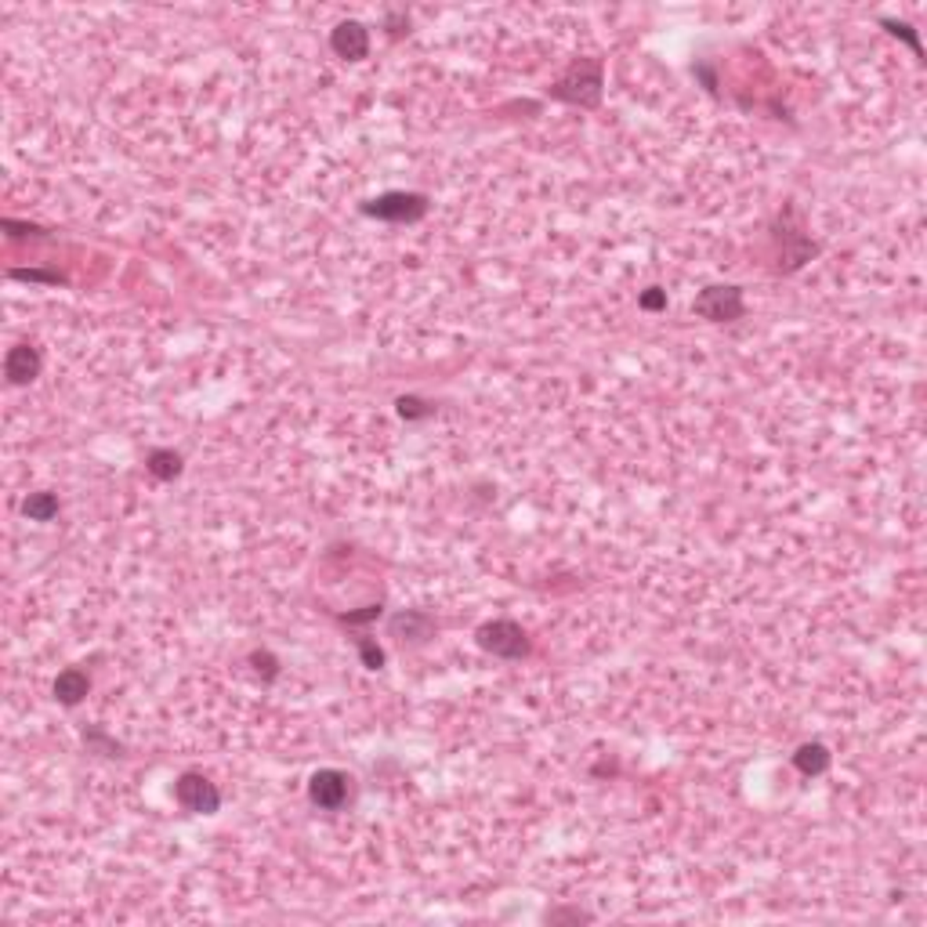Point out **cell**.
Instances as JSON below:
<instances>
[{"label": "cell", "mask_w": 927, "mask_h": 927, "mask_svg": "<svg viewBox=\"0 0 927 927\" xmlns=\"http://www.w3.org/2000/svg\"><path fill=\"white\" fill-rule=\"evenodd\" d=\"M602 84H606V66L602 58H576L551 88V99L580 109H595L602 102Z\"/></svg>", "instance_id": "1"}, {"label": "cell", "mask_w": 927, "mask_h": 927, "mask_svg": "<svg viewBox=\"0 0 927 927\" xmlns=\"http://www.w3.org/2000/svg\"><path fill=\"white\" fill-rule=\"evenodd\" d=\"M475 641L482 652L497 656V659H525L529 656V634L521 630V623L515 619H490L475 630Z\"/></svg>", "instance_id": "2"}, {"label": "cell", "mask_w": 927, "mask_h": 927, "mask_svg": "<svg viewBox=\"0 0 927 927\" xmlns=\"http://www.w3.org/2000/svg\"><path fill=\"white\" fill-rule=\"evenodd\" d=\"M366 217H377V221H392V225H403V221H420L427 214V196L424 193H381L374 200L359 206Z\"/></svg>", "instance_id": "3"}, {"label": "cell", "mask_w": 927, "mask_h": 927, "mask_svg": "<svg viewBox=\"0 0 927 927\" xmlns=\"http://www.w3.org/2000/svg\"><path fill=\"white\" fill-rule=\"evenodd\" d=\"M692 311L711 319V322H735V319H743L746 301H743V290L735 283H714V287H703L696 294Z\"/></svg>", "instance_id": "4"}, {"label": "cell", "mask_w": 927, "mask_h": 927, "mask_svg": "<svg viewBox=\"0 0 927 927\" xmlns=\"http://www.w3.org/2000/svg\"><path fill=\"white\" fill-rule=\"evenodd\" d=\"M174 801L193 812V816H217L221 808V790L217 783H210L204 772H182L174 779Z\"/></svg>", "instance_id": "5"}, {"label": "cell", "mask_w": 927, "mask_h": 927, "mask_svg": "<svg viewBox=\"0 0 927 927\" xmlns=\"http://www.w3.org/2000/svg\"><path fill=\"white\" fill-rule=\"evenodd\" d=\"M348 794H352V775L341 772V768H319L309 779V801L322 812L344 808Z\"/></svg>", "instance_id": "6"}, {"label": "cell", "mask_w": 927, "mask_h": 927, "mask_svg": "<svg viewBox=\"0 0 927 927\" xmlns=\"http://www.w3.org/2000/svg\"><path fill=\"white\" fill-rule=\"evenodd\" d=\"M330 47H333V55L344 58V62H363V58L370 55V29H366L363 22H355V18L337 22L333 33H330Z\"/></svg>", "instance_id": "7"}, {"label": "cell", "mask_w": 927, "mask_h": 927, "mask_svg": "<svg viewBox=\"0 0 927 927\" xmlns=\"http://www.w3.org/2000/svg\"><path fill=\"white\" fill-rule=\"evenodd\" d=\"M40 370H44L40 348H33V344H15V348H7V359H4V377H7V384H15V388L33 384V381L40 377Z\"/></svg>", "instance_id": "8"}, {"label": "cell", "mask_w": 927, "mask_h": 927, "mask_svg": "<svg viewBox=\"0 0 927 927\" xmlns=\"http://www.w3.org/2000/svg\"><path fill=\"white\" fill-rule=\"evenodd\" d=\"M388 630L399 641L420 645V641H427L435 634V619L427 616V613H416V609H403V613H395V616L388 619Z\"/></svg>", "instance_id": "9"}, {"label": "cell", "mask_w": 927, "mask_h": 927, "mask_svg": "<svg viewBox=\"0 0 927 927\" xmlns=\"http://www.w3.org/2000/svg\"><path fill=\"white\" fill-rule=\"evenodd\" d=\"M55 700L62 703V707H77V703H84V696L91 692V678H88V670L84 667H66L58 678H55Z\"/></svg>", "instance_id": "10"}, {"label": "cell", "mask_w": 927, "mask_h": 927, "mask_svg": "<svg viewBox=\"0 0 927 927\" xmlns=\"http://www.w3.org/2000/svg\"><path fill=\"white\" fill-rule=\"evenodd\" d=\"M145 471H149L153 479H160V482H174V479L185 471V460H182V453L160 446V449H149V453H145Z\"/></svg>", "instance_id": "11"}, {"label": "cell", "mask_w": 927, "mask_h": 927, "mask_svg": "<svg viewBox=\"0 0 927 927\" xmlns=\"http://www.w3.org/2000/svg\"><path fill=\"white\" fill-rule=\"evenodd\" d=\"M829 764H833V753L826 750L823 743H801L797 753H794V768L801 775H823Z\"/></svg>", "instance_id": "12"}, {"label": "cell", "mask_w": 927, "mask_h": 927, "mask_svg": "<svg viewBox=\"0 0 927 927\" xmlns=\"http://www.w3.org/2000/svg\"><path fill=\"white\" fill-rule=\"evenodd\" d=\"M58 497L55 493H47V490H40V493H29L26 500H22V511L29 521H51V518H58Z\"/></svg>", "instance_id": "13"}, {"label": "cell", "mask_w": 927, "mask_h": 927, "mask_svg": "<svg viewBox=\"0 0 927 927\" xmlns=\"http://www.w3.org/2000/svg\"><path fill=\"white\" fill-rule=\"evenodd\" d=\"M395 410L403 420H420V416H431L435 413V403H427V399H420V395H403V399H395Z\"/></svg>", "instance_id": "14"}, {"label": "cell", "mask_w": 927, "mask_h": 927, "mask_svg": "<svg viewBox=\"0 0 927 927\" xmlns=\"http://www.w3.org/2000/svg\"><path fill=\"white\" fill-rule=\"evenodd\" d=\"M355 648H359V659H363L366 670H381V667H384V648H381L374 637H359Z\"/></svg>", "instance_id": "15"}, {"label": "cell", "mask_w": 927, "mask_h": 927, "mask_svg": "<svg viewBox=\"0 0 927 927\" xmlns=\"http://www.w3.org/2000/svg\"><path fill=\"white\" fill-rule=\"evenodd\" d=\"M250 663H254V670H258L265 681H276V678H279V659H276L269 648H254V652H250Z\"/></svg>", "instance_id": "16"}, {"label": "cell", "mask_w": 927, "mask_h": 927, "mask_svg": "<svg viewBox=\"0 0 927 927\" xmlns=\"http://www.w3.org/2000/svg\"><path fill=\"white\" fill-rule=\"evenodd\" d=\"M880 26H884V29L891 33V37H902V40H906V44H910V47H913V51L921 55V37L913 33V26H910V22H895V18H880Z\"/></svg>", "instance_id": "17"}, {"label": "cell", "mask_w": 927, "mask_h": 927, "mask_svg": "<svg viewBox=\"0 0 927 927\" xmlns=\"http://www.w3.org/2000/svg\"><path fill=\"white\" fill-rule=\"evenodd\" d=\"M11 279H26V283H66L58 272H40V269H11Z\"/></svg>", "instance_id": "18"}, {"label": "cell", "mask_w": 927, "mask_h": 927, "mask_svg": "<svg viewBox=\"0 0 927 927\" xmlns=\"http://www.w3.org/2000/svg\"><path fill=\"white\" fill-rule=\"evenodd\" d=\"M543 921L547 924H565V921H573V924H580V921H595L587 910H576V906H569V910H547L543 913Z\"/></svg>", "instance_id": "19"}, {"label": "cell", "mask_w": 927, "mask_h": 927, "mask_svg": "<svg viewBox=\"0 0 927 927\" xmlns=\"http://www.w3.org/2000/svg\"><path fill=\"white\" fill-rule=\"evenodd\" d=\"M84 743H88V746H99V750H105L109 757H120V743H116V739H109V735H105V732H99V728H88V732H84Z\"/></svg>", "instance_id": "20"}, {"label": "cell", "mask_w": 927, "mask_h": 927, "mask_svg": "<svg viewBox=\"0 0 927 927\" xmlns=\"http://www.w3.org/2000/svg\"><path fill=\"white\" fill-rule=\"evenodd\" d=\"M637 305L645 311H663L667 309V290H659V287H648L641 298H637Z\"/></svg>", "instance_id": "21"}, {"label": "cell", "mask_w": 927, "mask_h": 927, "mask_svg": "<svg viewBox=\"0 0 927 927\" xmlns=\"http://www.w3.org/2000/svg\"><path fill=\"white\" fill-rule=\"evenodd\" d=\"M377 616H381V602H377V606H363L359 613H344V616H341V623L355 627V623H370V619H377Z\"/></svg>", "instance_id": "22"}, {"label": "cell", "mask_w": 927, "mask_h": 927, "mask_svg": "<svg viewBox=\"0 0 927 927\" xmlns=\"http://www.w3.org/2000/svg\"><path fill=\"white\" fill-rule=\"evenodd\" d=\"M4 228H7L11 236H40V228H37V225H18L15 217H4Z\"/></svg>", "instance_id": "23"}]
</instances>
